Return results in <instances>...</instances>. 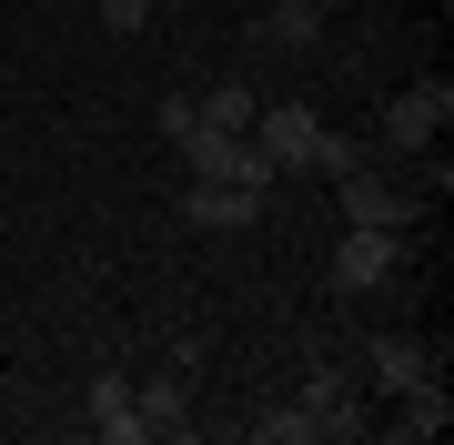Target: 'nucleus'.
Masks as SVG:
<instances>
[{
	"label": "nucleus",
	"mask_w": 454,
	"mask_h": 445,
	"mask_svg": "<svg viewBox=\"0 0 454 445\" xmlns=\"http://www.w3.org/2000/svg\"><path fill=\"white\" fill-rule=\"evenodd\" d=\"M394 264H404V233H373V223H343L333 243V294H373Z\"/></svg>",
	"instance_id": "f257e3e1"
},
{
	"label": "nucleus",
	"mask_w": 454,
	"mask_h": 445,
	"mask_svg": "<svg viewBox=\"0 0 454 445\" xmlns=\"http://www.w3.org/2000/svg\"><path fill=\"white\" fill-rule=\"evenodd\" d=\"M131 405H142V435H152V445H172L182 425H192V375H182V364H172V375L131 385Z\"/></svg>",
	"instance_id": "423d86ee"
},
{
	"label": "nucleus",
	"mask_w": 454,
	"mask_h": 445,
	"mask_svg": "<svg viewBox=\"0 0 454 445\" xmlns=\"http://www.w3.org/2000/svg\"><path fill=\"white\" fill-rule=\"evenodd\" d=\"M444 425H454V395H444V375L404 385V435H444Z\"/></svg>",
	"instance_id": "9b49d317"
},
{
	"label": "nucleus",
	"mask_w": 454,
	"mask_h": 445,
	"mask_svg": "<svg viewBox=\"0 0 454 445\" xmlns=\"http://www.w3.org/2000/svg\"><path fill=\"white\" fill-rule=\"evenodd\" d=\"M313 101H273V112H253V142L273 152V172H303V152H313Z\"/></svg>",
	"instance_id": "39448f33"
},
{
	"label": "nucleus",
	"mask_w": 454,
	"mask_h": 445,
	"mask_svg": "<svg viewBox=\"0 0 454 445\" xmlns=\"http://www.w3.org/2000/svg\"><path fill=\"white\" fill-rule=\"evenodd\" d=\"M152 20V0H101V31H142Z\"/></svg>",
	"instance_id": "ddd939ff"
},
{
	"label": "nucleus",
	"mask_w": 454,
	"mask_h": 445,
	"mask_svg": "<svg viewBox=\"0 0 454 445\" xmlns=\"http://www.w3.org/2000/svg\"><path fill=\"white\" fill-rule=\"evenodd\" d=\"M444 122H454V82H414V91L384 101V142H394V152H424Z\"/></svg>",
	"instance_id": "7ed1b4c3"
},
{
	"label": "nucleus",
	"mask_w": 454,
	"mask_h": 445,
	"mask_svg": "<svg viewBox=\"0 0 454 445\" xmlns=\"http://www.w3.org/2000/svg\"><path fill=\"white\" fill-rule=\"evenodd\" d=\"M262 213V193H243V182H212V172H192V193H182V223L192 233H243Z\"/></svg>",
	"instance_id": "20e7f679"
},
{
	"label": "nucleus",
	"mask_w": 454,
	"mask_h": 445,
	"mask_svg": "<svg viewBox=\"0 0 454 445\" xmlns=\"http://www.w3.org/2000/svg\"><path fill=\"white\" fill-rule=\"evenodd\" d=\"M253 112H262V101H253L243 82H223V91H202V101H192L202 132H253Z\"/></svg>",
	"instance_id": "9d476101"
},
{
	"label": "nucleus",
	"mask_w": 454,
	"mask_h": 445,
	"mask_svg": "<svg viewBox=\"0 0 454 445\" xmlns=\"http://www.w3.org/2000/svg\"><path fill=\"white\" fill-rule=\"evenodd\" d=\"M262 445H313V415L303 405H262Z\"/></svg>",
	"instance_id": "f8f14e48"
},
{
	"label": "nucleus",
	"mask_w": 454,
	"mask_h": 445,
	"mask_svg": "<svg viewBox=\"0 0 454 445\" xmlns=\"http://www.w3.org/2000/svg\"><path fill=\"white\" fill-rule=\"evenodd\" d=\"M434 375V354L414 345V334H373L364 345V385H384V395H404V385H424Z\"/></svg>",
	"instance_id": "0eeeda50"
},
{
	"label": "nucleus",
	"mask_w": 454,
	"mask_h": 445,
	"mask_svg": "<svg viewBox=\"0 0 454 445\" xmlns=\"http://www.w3.org/2000/svg\"><path fill=\"white\" fill-rule=\"evenodd\" d=\"M424 213V193H404V182H384L373 163H354L343 172V223H373V233H404Z\"/></svg>",
	"instance_id": "f03ea898"
},
{
	"label": "nucleus",
	"mask_w": 454,
	"mask_h": 445,
	"mask_svg": "<svg viewBox=\"0 0 454 445\" xmlns=\"http://www.w3.org/2000/svg\"><path fill=\"white\" fill-rule=\"evenodd\" d=\"M262 41L273 51H313L324 41V0H273V11H262Z\"/></svg>",
	"instance_id": "1a4fd4ad"
},
{
	"label": "nucleus",
	"mask_w": 454,
	"mask_h": 445,
	"mask_svg": "<svg viewBox=\"0 0 454 445\" xmlns=\"http://www.w3.org/2000/svg\"><path fill=\"white\" fill-rule=\"evenodd\" d=\"M82 405H91V425L112 435V445H152V435H142V405H131V385H121V375H91V395H82Z\"/></svg>",
	"instance_id": "6e6552de"
}]
</instances>
